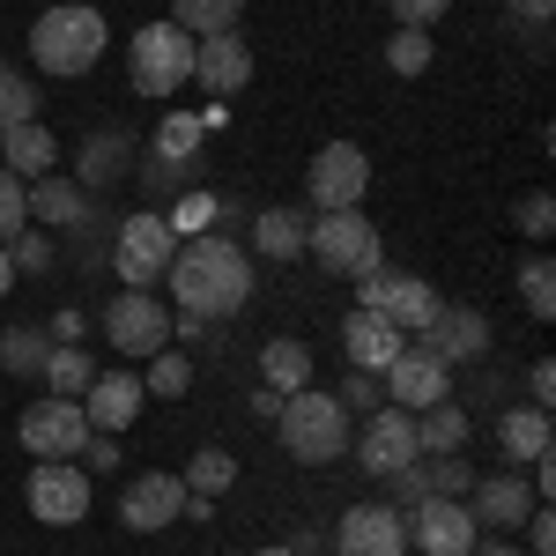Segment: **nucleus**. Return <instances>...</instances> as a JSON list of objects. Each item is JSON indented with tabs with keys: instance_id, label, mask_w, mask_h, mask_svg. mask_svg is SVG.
Listing matches in <instances>:
<instances>
[{
	"instance_id": "nucleus-1",
	"label": "nucleus",
	"mask_w": 556,
	"mask_h": 556,
	"mask_svg": "<svg viewBox=\"0 0 556 556\" xmlns=\"http://www.w3.org/2000/svg\"><path fill=\"white\" fill-rule=\"evenodd\" d=\"M164 290H172L178 312L193 319H238L253 304V253L223 230H201V238H178L172 267H164Z\"/></svg>"
},
{
	"instance_id": "nucleus-2",
	"label": "nucleus",
	"mask_w": 556,
	"mask_h": 556,
	"mask_svg": "<svg viewBox=\"0 0 556 556\" xmlns=\"http://www.w3.org/2000/svg\"><path fill=\"white\" fill-rule=\"evenodd\" d=\"M104 45H112V23L89 0H60V8H45L30 23V60H38V75H60V83L89 75L104 60Z\"/></svg>"
},
{
	"instance_id": "nucleus-3",
	"label": "nucleus",
	"mask_w": 556,
	"mask_h": 556,
	"mask_svg": "<svg viewBox=\"0 0 556 556\" xmlns=\"http://www.w3.org/2000/svg\"><path fill=\"white\" fill-rule=\"evenodd\" d=\"M275 438H282L290 460L327 468V460H342V453H349V408L334 401V393H319V386L282 393V408H275Z\"/></svg>"
},
{
	"instance_id": "nucleus-4",
	"label": "nucleus",
	"mask_w": 556,
	"mask_h": 556,
	"mask_svg": "<svg viewBox=\"0 0 556 556\" xmlns=\"http://www.w3.org/2000/svg\"><path fill=\"white\" fill-rule=\"evenodd\" d=\"M127 83L134 97H178V89L193 83V38L178 30V23H141L127 38Z\"/></svg>"
},
{
	"instance_id": "nucleus-5",
	"label": "nucleus",
	"mask_w": 556,
	"mask_h": 556,
	"mask_svg": "<svg viewBox=\"0 0 556 556\" xmlns=\"http://www.w3.org/2000/svg\"><path fill=\"white\" fill-rule=\"evenodd\" d=\"M304 253L319 260L327 275H371V267H386V238L364 208H327V215H312Z\"/></svg>"
},
{
	"instance_id": "nucleus-6",
	"label": "nucleus",
	"mask_w": 556,
	"mask_h": 556,
	"mask_svg": "<svg viewBox=\"0 0 556 556\" xmlns=\"http://www.w3.org/2000/svg\"><path fill=\"white\" fill-rule=\"evenodd\" d=\"M178 253V230L164 223V208H141L119 223V238H112V267H119V282L127 290H156L164 282V267Z\"/></svg>"
},
{
	"instance_id": "nucleus-7",
	"label": "nucleus",
	"mask_w": 556,
	"mask_h": 556,
	"mask_svg": "<svg viewBox=\"0 0 556 556\" xmlns=\"http://www.w3.org/2000/svg\"><path fill=\"white\" fill-rule=\"evenodd\" d=\"M364 193H371V156H364L356 141H327V149H312V164H304V201H312V215L364 208Z\"/></svg>"
},
{
	"instance_id": "nucleus-8",
	"label": "nucleus",
	"mask_w": 556,
	"mask_h": 556,
	"mask_svg": "<svg viewBox=\"0 0 556 556\" xmlns=\"http://www.w3.org/2000/svg\"><path fill=\"white\" fill-rule=\"evenodd\" d=\"M104 342L119 349V356H156V349H172V312H164V298L156 290H119V298L104 304Z\"/></svg>"
},
{
	"instance_id": "nucleus-9",
	"label": "nucleus",
	"mask_w": 556,
	"mask_h": 556,
	"mask_svg": "<svg viewBox=\"0 0 556 556\" xmlns=\"http://www.w3.org/2000/svg\"><path fill=\"white\" fill-rule=\"evenodd\" d=\"M349 445H356V468L364 475H401L408 460H424V445H416V416L408 408H393V401H379L371 416H364V430H349Z\"/></svg>"
},
{
	"instance_id": "nucleus-10",
	"label": "nucleus",
	"mask_w": 556,
	"mask_h": 556,
	"mask_svg": "<svg viewBox=\"0 0 556 556\" xmlns=\"http://www.w3.org/2000/svg\"><path fill=\"white\" fill-rule=\"evenodd\" d=\"M89 468H75V460H38L30 468V482H23V505H30V519H45V527H83L89 519Z\"/></svg>"
},
{
	"instance_id": "nucleus-11",
	"label": "nucleus",
	"mask_w": 556,
	"mask_h": 556,
	"mask_svg": "<svg viewBox=\"0 0 556 556\" xmlns=\"http://www.w3.org/2000/svg\"><path fill=\"white\" fill-rule=\"evenodd\" d=\"M356 304H379L386 319L401 327V334H424L430 319H438V282L424 275H393V267H371V275H356Z\"/></svg>"
},
{
	"instance_id": "nucleus-12",
	"label": "nucleus",
	"mask_w": 556,
	"mask_h": 556,
	"mask_svg": "<svg viewBox=\"0 0 556 556\" xmlns=\"http://www.w3.org/2000/svg\"><path fill=\"white\" fill-rule=\"evenodd\" d=\"M401 519H408V549H424V556H475V542H482L468 497H424Z\"/></svg>"
},
{
	"instance_id": "nucleus-13",
	"label": "nucleus",
	"mask_w": 556,
	"mask_h": 556,
	"mask_svg": "<svg viewBox=\"0 0 556 556\" xmlns=\"http://www.w3.org/2000/svg\"><path fill=\"white\" fill-rule=\"evenodd\" d=\"M15 438H23V453H38V460H75L89 438V416L83 401H30L23 416H15Z\"/></svg>"
},
{
	"instance_id": "nucleus-14",
	"label": "nucleus",
	"mask_w": 556,
	"mask_h": 556,
	"mask_svg": "<svg viewBox=\"0 0 556 556\" xmlns=\"http://www.w3.org/2000/svg\"><path fill=\"white\" fill-rule=\"evenodd\" d=\"M534 505H542V497H534V482H527L519 468L475 475V490H468V513H475V527H482V534H519Z\"/></svg>"
},
{
	"instance_id": "nucleus-15",
	"label": "nucleus",
	"mask_w": 556,
	"mask_h": 556,
	"mask_svg": "<svg viewBox=\"0 0 556 556\" xmlns=\"http://www.w3.org/2000/svg\"><path fill=\"white\" fill-rule=\"evenodd\" d=\"M379 379H386V401H393V408H408V416H416V408H430V401H445V393H453V364H438V356H430V349L401 342V356H393V364H386Z\"/></svg>"
},
{
	"instance_id": "nucleus-16",
	"label": "nucleus",
	"mask_w": 556,
	"mask_h": 556,
	"mask_svg": "<svg viewBox=\"0 0 556 556\" xmlns=\"http://www.w3.org/2000/svg\"><path fill=\"white\" fill-rule=\"evenodd\" d=\"M408 342L430 349L438 364H482L490 356V319L475 304H438V319H430L424 334H408Z\"/></svg>"
},
{
	"instance_id": "nucleus-17",
	"label": "nucleus",
	"mask_w": 556,
	"mask_h": 556,
	"mask_svg": "<svg viewBox=\"0 0 556 556\" xmlns=\"http://www.w3.org/2000/svg\"><path fill=\"white\" fill-rule=\"evenodd\" d=\"M334 549L342 556H408V519H401V505H349L334 519Z\"/></svg>"
},
{
	"instance_id": "nucleus-18",
	"label": "nucleus",
	"mask_w": 556,
	"mask_h": 556,
	"mask_svg": "<svg viewBox=\"0 0 556 556\" xmlns=\"http://www.w3.org/2000/svg\"><path fill=\"white\" fill-rule=\"evenodd\" d=\"M193 83L208 97H238L253 83V38L245 30H215V38H193Z\"/></svg>"
},
{
	"instance_id": "nucleus-19",
	"label": "nucleus",
	"mask_w": 556,
	"mask_h": 556,
	"mask_svg": "<svg viewBox=\"0 0 556 556\" xmlns=\"http://www.w3.org/2000/svg\"><path fill=\"white\" fill-rule=\"evenodd\" d=\"M178 513H186V482L178 475H134L119 490V527H134V534L178 527Z\"/></svg>"
},
{
	"instance_id": "nucleus-20",
	"label": "nucleus",
	"mask_w": 556,
	"mask_h": 556,
	"mask_svg": "<svg viewBox=\"0 0 556 556\" xmlns=\"http://www.w3.org/2000/svg\"><path fill=\"white\" fill-rule=\"evenodd\" d=\"M401 342H408V334L386 319L379 304H356V312L342 319V356H349V371H386V364L401 356Z\"/></svg>"
},
{
	"instance_id": "nucleus-21",
	"label": "nucleus",
	"mask_w": 556,
	"mask_h": 556,
	"mask_svg": "<svg viewBox=\"0 0 556 556\" xmlns=\"http://www.w3.org/2000/svg\"><path fill=\"white\" fill-rule=\"evenodd\" d=\"M141 401H149V386H141V371H104V379H89V393H83V416H89V430L119 438V430H134V416H141Z\"/></svg>"
},
{
	"instance_id": "nucleus-22",
	"label": "nucleus",
	"mask_w": 556,
	"mask_h": 556,
	"mask_svg": "<svg viewBox=\"0 0 556 556\" xmlns=\"http://www.w3.org/2000/svg\"><path fill=\"white\" fill-rule=\"evenodd\" d=\"M23 193H30V215H38V223H52V230H67V238H89V223H97V215H89V193L75 186V178L45 172V178H30Z\"/></svg>"
},
{
	"instance_id": "nucleus-23",
	"label": "nucleus",
	"mask_w": 556,
	"mask_h": 556,
	"mask_svg": "<svg viewBox=\"0 0 556 556\" xmlns=\"http://www.w3.org/2000/svg\"><path fill=\"white\" fill-rule=\"evenodd\" d=\"M549 408H527V401H519V408H505V416H497V445H505V460H513V468H534V460H549Z\"/></svg>"
},
{
	"instance_id": "nucleus-24",
	"label": "nucleus",
	"mask_w": 556,
	"mask_h": 556,
	"mask_svg": "<svg viewBox=\"0 0 556 556\" xmlns=\"http://www.w3.org/2000/svg\"><path fill=\"white\" fill-rule=\"evenodd\" d=\"M0 172H15L23 186L45 178V172H60V141H52V127H45V119H23V127L0 141Z\"/></svg>"
},
{
	"instance_id": "nucleus-25",
	"label": "nucleus",
	"mask_w": 556,
	"mask_h": 556,
	"mask_svg": "<svg viewBox=\"0 0 556 556\" xmlns=\"http://www.w3.org/2000/svg\"><path fill=\"white\" fill-rule=\"evenodd\" d=\"M127 156H134V141H127V134H89V141H83V156H75V186H83V193H112V186H119V178L134 172Z\"/></svg>"
},
{
	"instance_id": "nucleus-26",
	"label": "nucleus",
	"mask_w": 556,
	"mask_h": 556,
	"mask_svg": "<svg viewBox=\"0 0 556 556\" xmlns=\"http://www.w3.org/2000/svg\"><path fill=\"white\" fill-rule=\"evenodd\" d=\"M260 379H267V393H304L312 386V349L298 334H267L260 342Z\"/></svg>"
},
{
	"instance_id": "nucleus-27",
	"label": "nucleus",
	"mask_w": 556,
	"mask_h": 556,
	"mask_svg": "<svg viewBox=\"0 0 556 556\" xmlns=\"http://www.w3.org/2000/svg\"><path fill=\"white\" fill-rule=\"evenodd\" d=\"M468 438H475V424H468V408L445 393V401H430V408H416V445L424 453H468Z\"/></svg>"
},
{
	"instance_id": "nucleus-28",
	"label": "nucleus",
	"mask_w": 556,
	"mask_h": 556,
	"mask_svg": "<svg viewBox=\"0 0 556 556\" xmlns=\"http://www.w3.org/2000/svg\"><path fill=\"white\" fill-rule=\"evenodd\" d=\"M304 230H312V215H304V208H260L253 215V253L260 260H298L304 253Z\"/></svg>"
},
{
	"instance_id": "nucleus-29",
	"label": "nucleus",
	"mask_w": 556,
	"mask_h": 556,
	"mask_svg": "<svg viewBox=\"0 0 556 556\" xmlns=\"http://www.w3.org/2000/svg\"><path fill=\"white\" fill-rule=\"evenodd\" d=\"M89 379H97V364H89L83 342H60L52 356H45V386H52V401H83Z\"/></svg>"
},
{
	"instance_id": "nucleus-30",
	"label": "nucleus",
	"mask_w": 556,
	"mask_h": 556,
	"mask_svg": "<svg viewBox=\"0 0 556 556\" xmlns=\"http://www.w3.org/2000/svg\"><path fill=\"white\" fill-rule=\"evenodd\" d=\"M238 15H245V0H172V15L186 38H215V30H238Z\"/></svg>"
},
{
	"instance_id": "nucleus-31",
	"label": "nucleus",
	"mask_w": 556,
	"mask_h": 556,
	"mask_svg": "<svg viewBox=\"0 0 556 556\" xmlns=\"http://www.w3.org/2000/svg\"><path fill=\"white\" fill-rule=\"evenodd\" d=\"M45 356H52L45 327H8L0 334V371H15V379H45Z\"/></svg>"
},
{
	"instance_id": "nucleus-32",
	"label": "nucleus",
	"mask_w": 556,
	"mask_h": 556,
	"mask_svg": "<svg viewBox=\"0 0 556 556\" xmlns=\"http://www.w3.org/2000/svg\"><path fill=\"white\" fill-rule=\"evenodd\" d=\"M193 497H223L230 482H238V453H223V445H201L193 460H186V475H178Z\"/></svg>"
},
{
	"instance_id": "nucleus-33",
	"label": "nucleus",
	"mask_w": 556,
	"mask_h": 556,
	"mask_svg": "<svg viewBox=\"0 0 556 556\" xmlns=\"http://www.w3.org/2000/svg\"><path fill=\"white\" fill-rule=\"evenodd\" d=\"M23 119H38V89H30L23 67H8V60H0V141L23 127Z\"/></svg>"
},
{
	"instance_id": "nucleus-34",
	"label": "nucleus",
	"mask_w": 556,
	"mask_h": 556,
	"mask_svg": "<svg viewBox=\"0 0 556 556\" xmlns=\"http://www.w3.org/2000/svg\"><path fill=\"white\" fill-rule=\"evenodd\" d=\"M513 282H519V304H527L534 319H556V267H549L542 253H534V260H519V275H513Z\"/></svg>"
},
{
	"instance_id": "nucleus-35",
	"label": "nucleus",
	"mask_w": 556,
	"mask_h": 556,
	"mask_svg": "<svg viewBox=\"0 0 556 556\" xmlns=\"http://www.w3.org/2000/svg\"><path fill=\"white\" fill-rule=\"evenodd\" d=\"M149 393H164V401H178V393H186V386H193V356H186V349H156V356H149Z\"/></svg>"
},
{
	"instance_id": "nucleus-36",
	"label": "nucleus",
	"mask_w": 556,
	"mask_h": 556,
	"mask_svg": "<svg viewBox=\"0 0 556 556\" xmlns=\"http://www.w3.org/2000/svg\"><path fill=\"white\" fill-rule=\"evenodd\" d=\"M164 223H172L178 238H201V230L215 223V193H201V186H186V193H178L172 208H164Z\"/></svg>"
},
{
	"instance_id": "nucleus-37",
	"label": "nucleus",
	"mask_w": 556,
	"mask_h": 556,
	"mask_svg": "<svg viewBox=\"0 0 556 556\" xmlns=\"http://www.w3.org/2000/svg\"><path fill=\"white\" fill-rule=\"evenodd\" d=\"M513 230H519V238H534V245H542V238L556 230V201L542 193V186H534V193H519V208H513Z\"/></svg>"
},
{
	"instance_id": "nucleus-38",
	"label": "nucleus",
	"mask_w": 556,
	"mask_h": 556,
	"mask_svg": "<svg viewBox=\"0 0 556 556\" xmlns=\"http://www.w3.org/2000/svg\"><path fill=\"white\" fill-rule=\"evenodd\" d=\"M23 230H30V193H23V178H15V172H0V245L23 238Z\"/></svg>"
},
{
	"instance_id": "nucleus-39",
	"label": "nucleus",
	"mask_w": 556,
	"mask_h": 556,
	"mask_svg": "<svg viewBox=\"0 0 556 556\" xmlns=\"http://www.w3.org/2000/svg\"><path fill=\"white\" fill-rule=\"evenodd\" d=\"M386 67H393V75H424V67H430V30H393Z\"/></svg>"
},
{
	"instance_id": "nucleus-40",
	"label": "nucleus",
	"mask_w": 556,
	"mask_h": 556,
	"mask_svg": "<svg viewBox=\"0 0 556 556\" xmlns=\"http://www.w3.org/2000/svg\"><path fill=\"white\" fill-rule=\"evenodd\" d=\"M8 260H15V275H45L52 267V245H45L38 230H23V238H8Z\"/></svg>"
},
{
	"instance_id": "nucleus-41",
	"label": "nucleus",
	"mask_w": 556,
	"mask_h": 556,
	"mask_svg": "<svg viewBox=\"0 0 556 556\" xmlns=\"http://www.w3.org/2000/svg\"><path fill=\"white\" fill-rule=\"evenodd\" d=\"M438 15H453V0H393V30H430Z\"/></svg>"
},
{
	"instance_id": "nucleus-42",
	"label": "nucleus",
	"mask_w": 556,
	"mask_h": 556,
	"mask_svg": "<svg viewBox=\"0 0 556 556\" xmlns=\"http://www.w3.org/2000/svg\"><path fill=\"white\" fill-rule=\"evenodd\" d=\"M519 534H527V542H519V549H527V556H556V513H549V505H534Z\"/></svg>"
},
{
	"instance_id": "nucleus-43",
	"label": "nucleus",
	"mask_w": 556,
	"mask_h": 556,
	"mask_svg": "<svg viewBox=\"0 0 556 556\" xmlns=\"http://www.w3.org/2000/svg\"><path fill=\"white\" fill-rule=\"evenodd\" d=\"M75 468H97V475H112V468H119V438H104V430H89V438H83V453H75Z\"/></svg>"
},
{
	"instance_id": "nucleus-44",
	"label": "nucleus",
	"mask_w": 556,
	"mask_h": 556,
	"mask_svg": "<svg viewBox=\"0 0 556 556\" xmlns=\"http://www.w3.org/2000/svg\"><path fill=\"white\" fill-rule=\"evenodd\" d=\"M334 401H342L349 416H356V408L371 416V408H379V371H349V386H342V393H334Z\"/></svg>"
},
{
	"instance_id": "nucleus-45",
	"label": "nucleus",
	"mask_w": 556,
	"mask_h": 556,
	"mask_svg": "<svg viewBox=\"0 0 556 556\" xmlns=\"http://www.w3.org/2000/svg\"><path fill=\"white\" fill-rule=\"evenodd\" d=\"M549 401H556V364L534 356V371H527V408H549Z\"/></svg>"
},
{
	"instance_id": "nucleus-46",
	"label": "nucleus",
	"mask_w": 556,
	"mask_h": 556,
	"mask_svg": "<svg viewBox=\"0 0 556 556\" xmlns=\"http://www.w3.org/2000/svg\"><path fill=\"white\" fill-rule=\"evenodd\" d=\"M475 556H527V549H519L513 534H482V542H475Z\"/></svg>"
},
{
	"instance_id": "nucleus-47",
	"label": "nucleus",
	"mask_w": 556,
	"mask_h": 556,
	"mask_svg": "<svg viewBox=\"0 0 556 556\" xmlns=\"http://www.w3.org/2000/svg\"><path fill=\"white\" fill-rule=\"evenodd\" d=\"M505 15H527V23L542 30V23H549V0H505Z\"/></svg>"
},
{
	"instance_id": "nucleus-48",
	"label": "nucleus",
	"mask_w": 556,
	"mask_h": 556,
	"mask_svg": "<svg viewBox=\"0 0 556 556\" xmlns=\"http://www.w3.org/2000/svg\"><path fill=\"white\" fill-rule=\"evenodd\" d=\"M15 290V260H8V245H0V298Z\"/></svg>"
},
{
	"instance_id": "nucleus-49",
	"label": "nucleus",
	"mask_w": 556,
	"mask_h": 556,
	"mask_svg": "<svg viewBox=\"0 0 556 556\" xmlns=\"http://www.w3.org/2000/svg\"><path fill=\"white\" fill-rule=\"evenodd\" d=\"M253 556H304L298 542H267V549H253Z\"/></svg>"
}]
</instances>
